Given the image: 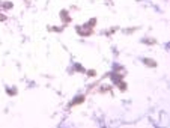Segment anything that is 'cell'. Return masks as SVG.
Wrapping results in <instances>:
<instances>
[{
	"label": "cell",
	"instance_id": "obj_1",
	"mask_svg": "<svg viewBox=\"0 0 170 128\" xmlns=\"http://www.w3.org/2000/svg\"><path fill=\"white\" fill-rule=\"evenodd\" d=\"M0 20H5V17H3V15H0Z\"/></svg>",
	"mask_w": 170,
	"mask_h": 128
}]
</instances>
